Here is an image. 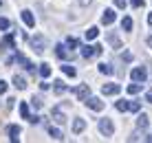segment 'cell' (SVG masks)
<instances>
[{
    "mask_svg": "<svg viewBox=\"0 0 152 143\" xmlns=\"http://www.w3.org/2000/svg\"><path fill=\"white\" fill-rule=\"evenodd\" d=\"M20 15H22V20H24V24H27V26H35V18H33V13H31L29 9H24Z\"/></svg>",
    "mask_w": 152,
    "mask_h": 143,
    "instance_id": "13",
    "label": "cell"
},
{
    "mask_svg": "<svg viewBox=\"0 0 152 143\" xmlns=\"http://www.w3.org/2000/svg\"><path fill=\"white\" fill-rule=\"evenodd\" d=\"M86 106H88L91 110H104V101H102L99 97H88V99H86Z\"/></svg>",
    "mask_w": 152,
    "mask_h": 143,
    "instance_id": "7",
    "label": "cell"
},
{
    "mask_svg": "<svg viewBox=\"0 0 152 143\" xmlns=\"http://www.w3.org/2000/svg\"><path fill=\"white\" fill-rule=\"evenodd\" d=\"M93 55H102V46L95 44V46H91V44H86V46H82V57H93Z\"/></svg>",
    "mask_w": 152,
    "mask_h": 143,
    "instance_id": "3",
    "label": "cell"
},
{
    "mask_svg": "<svg viewBox=\"0 0 152 143\" xmlns=\"http://www.w3.org/2000/svg\"><path fill=\"white\" fill-rule=\"evenodd\" d=\"M53 119H55V123H60V125H64V123H66V115L62 112L60 106H57V108H53Z\"/></svg>",
    "mask_w": 152,
    "mask_h": 143,
    "instance_id": "11",
    "label": "cell"
},
{
    "mask_svg": "<svg viewBox=\"0 0 152 143\" xmlns=\"http://www.w3.org/2000/svg\"><path fill=\"white\" fill-rule=\"evenodd\" d=\"M2 93H7V82H2V79H0V95Z\"/></svg>",
    "mask_w": 152,
    "mask_h": 143,
    "instance_id": "34",
    "label": "cell"
},
{
    "mask_svg": "<svg viewBox=\"0 0 152 143\" xmlns=\"http://www.w3.org/2000/svg\"><path fill=\"white\" fill-rule=\"evenodd\" d=\"M130 110H132V112H139V110H141V104H139V101H130Z\"/></svg>",
    "mask_w": 152,
    "mask_h": 143,
    "instance_id": "31",
    "label": "cell"
},
{
    "mask_svg": "<svg viewBox=\"0 0 152 143\" xmlns=\"http://www.w3.org/2000/svg\"><path fill=\"white\" fill-rule=\"evenodd\" d=\"M29 121H31V123H40V117H38V115H33V117H29Z\"/></svg>",
    "mask_w": 152,
    "mask_h": 143,
    "instance_id": "38",
    "label": "cell"
},
{
    "mask_svg": "<svg viewBox=\"0 0 152 143\" xmlns=\"http://www.w3.org/2000/svg\"><path fill=\"white\" fill-rule=\"evenodd\" d=\"M121 29H124V31H130V29H132V18H128V15H126V18L121 20Z\"/></svg>",
    "mask_w": 152,
    "mask_h": 143,
    "instance_id": "26",
    "label": "cell"
},
{
    "mask_svg": "<svg viewBox=\"0 0 152 143\" xmlns=\"http://www.w3.org/2000/svg\"><path fill=\"white\" fill-rule=\"evenodd\" d=\"M53 88H55L57 95H64V93H66V84L62 82V79H55V82H53Z\"/></svg>",
    "mask_w": 152,
    "mask_h": 143,
    "instance_id": "18",
    "label": "cell"
},
{
    "mask_svg": "<svg viewBox=\"0 0 152 143\" xmlns=\"http://www.w3.org/2000/svg\"><path fill=\"white\" fill-rule=\"evenodd\" d=\"M49 134L53 136L55 141H62V139H64V134H62V132L57 130V128H53V125H51V128H49Z\"/></svg>",
    "mask_w": 152,
    "mask_h": 143,
    "instance_id": "21",
    "label": "cell"
},
{
    "mask_svg": "<svg viewBox=\"0 0 152 143\" xmlns=\"http://www.w3.org/2000/svg\"><path fill=\"white\" fill-rule=\"evenodd\" d=\"M84 128H86V119H75L73 121V132H75V134H80Z\"/></svg>",
    "mask_w": 152,
    "mask_h": 143,
    "instance_id": "15",
    "label": "cell"
},
{
    "mask_svg": "<svg viewBox=\"0 0 152 143\" xmlns=\"http://www.w3.org/2000/svg\"><path fill=\"white\" fill-rule=\"evenodd\" d=\"M119 90H121L119 84H104V86H102V93L104 95H117Z\"/></svg>",
    "mask_w": 152,
    "mask_h": 143,
    "instance_id": "9",
    "label": "cell"
},
{
    "mask_svg": "<svg viewBox=\"0 0 152 143\" xmlns=\"http://www.w3.org/2000/svg\"><path fill=\"white\" fill-rule=\"evenodd\" d=\"M97 35H99V29H97V26H91V29L86 31V40H95Z\"/></svg>",
    "mask_w": 152,
    "mask_h": 143,
    "instance_id": "23",
    "label": "cell"
},
{
    "mask_svg": "<svg viewBox=\"0 0 152 143\" xmlns=\"http://www.w3.org/2000/svg\"><path fill=\"white\" fill-rule=\"evenodd\" d=\"M0 29H2V31L9 29V20H7V18H0Z\"/></svg>",
    "mask_w": 152,
    "mask_h": 143,
    "instance_id": "32",
    "label": "cell"
},
{
    "mask_svg": "<svg viewBox=\"0 0 152 143\" xmlns=\"http://www.w3.org/2000/svg\"><path fill=\"white\" fill-rule=\"evenodd\" d=\"M148 123H150L148 115H139V117H137V128L139 130H145V128H148Z\"/></svg>",
    "mask_w": 152,
    "mask_h": 143,
    "instance_id": "17",
    "label": "cell"
},
{
    "mask_svg": "<svg viewBox=\"0 0 152 143\" xmlns=\"http://www.w3.org/2000/svg\"><path fill=\"white\" fill-rule=\"evenodd\" d=\"M115 4H117L119 9H126V0H115Z\"/></svg>",
    "mask_w": 152,
    "mask_h": 143,
    "instance_id": "36",
    "label": "cell"
},
{
    "mask_svg": "<svg viewBox=\"0 0 152 143\" xmlns=\"http://www.w3.org/2000/svg\"><path fill=\"white\" fill-rule=\"evenodd\" d=\"M108 42L113 44V49H121V40L117 38V33H115V31H108Z\"/></svg>",
    "mask_w": 152,
    "mask_h": 143,
    "instance_id": "14",
    "label": "cell"
},
{
    "mask_svg": "<svg viewBox=\"0 0 152 143\" xmlns=\"http://www.w3.org/2000/svg\"><path fill=\"white\" fill-rule=\"evenodd\" d=\"M40 75L42 77H49L51 75V66L49 64H40Z\"/></svg>",
    "mask_w": 152,
    "mask_h": 143,
    "instance_id": "28",
    "label": "cell"
},
{
    "mask_svg": "<svg viewBox=\"0 0 152 143\" xmlns=\"http://www.w3.org/2000/svg\"><path fill=\"white\" fill-rule=\"evenodd\" d=\"M99 73H104V75H113L115 68H113L110 64H99Z\"/></svg>",
    "mask_w": 152,
    "mask_h": 143,
    "instance_id": "24",
    "label": "cell"
},
{
    "mask_svg": "<svg viewBox=\"0 0 152 143\" xmlns=\"http://www.w3.org/2000/svg\"><path fill=\"white\" fill-rule=\"evenodd\" d=\"M0 4H2V0H0Z\"/></svg>",
    "mask_w": 152,
    "mask_h": 143,
    "instance_id": "44",
    "label": "cell"
},
{
    "mask_svg": "<svg viewBox=\"0 0 152 143\" xmlns=\"http://www.w3.org/2000/svg\"><path fill=\"white\" fill-rule=\"evenodd\" d=\"M13 86L18 88V90H24V88H27V82H24V77H22V75H13Z\"/></svg>",
    "mask_w": 152,
    "mask_h": 143,
    "instance_id": "16",
    "label": "cell"
},
{
    "mask_svg": "<svg viewBox=\"0 0 152 143\" xmlns=\"http://www.w3.org/2000/svg\"><path fill=\"white\" fill-rule=\"evenodd\" d=\"M99 132H102L104 136H113V132H115L113 121L110 119H99Z\"/></svg>",
    "mask_w": 152,
    "mask_h": 143,
    "instance_id": "2",
    "label": "cell"
},
{
    "mask_svg": "<svg viewBox=\"0 0 152 143\" xmlns=\"http://www.w3.org/2000/svg\"><path fill=\"white\" fill-rule=\"evenodd\" d=\"M148 24H150V26H152V13H150V15H148Z\"/></svg>",
    "mask_w": 152,
    "mask_h": 143,
    "instance_id": "42",
    "label": "cell"
},
{
    "mask_svg": "<svg viewBox=\"0 0 152 143\" xmlns=\"http://www.w3.org/2000/svg\"><path fill=\"white\" fill-rule=\"evenodd\" d=\"M80 4H82V7H88V4H91V0H80Z\"/></svg>",
    "mask_w": 152,
    "mask_h": 143,
    "instance_id": "39",
    "label": "cell"
},
{
    "mask_svg": "<svg viewBox=\"0 0 152 143\" xmlns=\"http://www.w3.org/2000/svg\"><path fill=\"white\" fill-rule=\"evenodd\" d=\"M148 46H150V49H152V35H150V38H148Z\"/></svg>",
    "mask_w": 152,
    "mask_h": 143,
    "instance_id": "43",
    "label": "cell"
},
{
    "mask_svg": "<svg viewBox=\"0 0 152 143\" xmlns=\"http://www.w3.org/2000/svg\"><path fill=\"white\" fill-rule=\"evenodd\" d=\"M20 132H22V130H20V125H9V128H7V134H9V139H11L13 143L20 139Z\"/></svg>",
    "mask_w": 152,
    "mask_h": 143,
    "instance_id": "12",
    "label": "cell"
},
{
    "mask_svg": "<svg viewBox=\"0 0 152 143\" xmlns=\"http://www.w3.org/2000/svg\"><path fill=\"white\" fill-rule=\"evenodd\" d=\"M31 46H33V51L38 53V55H42V53L46 51V46H49V42H46V38L44 35H33V38H31Z\"/></svg>",
    "mask_w": 152,
    "mask_h": 143,
    "instance_id": "1",
    "label": "cell"
},
{
    "mask_svg": "<svg viewBox=\"0 0 152 143\" xmlns=\"http://www.w3.org/2000/svg\"><path fill=\"white\" fill-rule=\"evenodd\" d=\"M15 62H18V64H22L29 73H35V64H33V62H29L24 55H20V53H18V55H15Z\"/></svg>",
    "mask_w": 152,
    "mask_h": 143,
    "instance_id": "6",
    "label": "cell"
},
{
    "mask_svg": "<svg viewBox=\"0 0 152 143\" xmlns=\"http://www.w3.org/2000/svg\"><path fill=\"white\" fill-rule=\"evenodd\" d=\"M66 46L73 51V49H77V40L75 38H66Z\"/></svg>",
    "mask_w": 152,
    "mask_h": 143,
    "instance_id": "29",
    "label": "cell"
},
{
    "mask_svg": "<svg viewBox=\"0 0 152 143\" xmlns=\"http://www.w3.org/2000/svg\"><path fill=\"white\" fill-rule=\"evenodd\" d=\"M0 49H15V38H13L11 33L4 35V38L0 40Z\"/></svg>",
    "mask_w": 152,
    "mask_h": 143,
    "instance_id": "8",
    "label": "cell"
},
{
    "mask_svg": "<svg viewBox=\"0 0 152 143\" xmlns=\"http://www.w3.org/2000/svg\"><path fill=\"white\" fill-rule=\"evenodd\" d=\"M55 55L60 57V60H66V57H69V53H66V46H64V44H57V46H55Z\"/></svg>",
    "mask_w": 152,
    "mask_h": 143,
    "instance_id": "19",
    "label": "cell"
},
{
    "mask_svg": "<svg viewBox=\"0 0 152 143\" xmlns=\"http://www.w3.org/2000/svg\"><path fill=\"white\" fill-rule=\"evenodd\" d=\"M141 88H143V84H141V82H134V84H130V86H128V93H130V95H137V93H141Z\"/></svg>",
    "mask_w": 152,
    "mask_h": 143,
    "instance_id": "20",
    "label": "cell"
},
{
    "mask_svg": "<svg viewBox=\"0 0 152 143\" xmlns=\"http://www.w3.org/2000/svg\"><path fill=\"white\" fill-rule=\"evenodd\" d=\"M143 4H145V0H132V7H134V9L143 7Z\"/></svg>",
    "mask_w": 152,
    "mask_h": 143,
    "instance_id": "33",
    "label": "cell"
},
{
    "mask_svg": "<svg viewBox=\"0 0 152 143\" xmlns=\"http://www.w3.org/2000/svg\"><path fill=\"white\" fill-rule=\"evenodd\" d=\"M73 93H75V97H77V99L86 101V99L91 97V86H88V84H82V86H77V88H75Z\"/></svg>",
    "mask_w": 152,
    "mask_h": 143,
    "instance_id": "4",
    "label": "cell"
},
{
    "mask_svg": "<svg viewBox=\"0 0 152 143\" xmlns=\"http://www.w3.org/2000/svg\"><path fill=\"white\" fill-rule=\"evenodd\" d=\"M20 115H22V119H29L31 117V115H29V106L24 104V101L20 104Z\"/></svg>",
    "mask_w": 152,
    "mask_h": 143,
    "instance_id": "27",
    "label": "cell"
},
{
    "mask_svg": "<svg viewBox=\"0 0 152 143\" xmlns=\"http://www.w3.org/2000/svg\"><path fill=\"white\" fill-rule=\"evenodd\" d=\"M145 101H148V104H152V93H148V95H145Z\"/></svg>",
    "mask_w": 152,
    "mask_h": 143,
    "instance_id": "40",
    "label": "cell"
},
{
    "mask_svg": "<svg viewBox=\"0 0 152 143\" xmlns=\"http://www.w3.org/2000/svg\"><path fill=\"white\" fill-rule=\"evenodd\" d=\"M139 139H141V136L137 134V132H134V134H130V136H128V141H139Z\"/></svg>",
    "mask_w": 152,
    "mask_h": 143,
    "instance_id": "37",
    "label": "cell"
},
{
    "mask_svg": "<svg viewBox=\"0 0 152 143\" xmlns=\"http://www.w3.org/2000/svg\"><path fill=\"white\" fill-rule=\"evenodd\" d=\"M31 106H33V108H42V99L40 97H33V99H31Z\"/></svg>",
    "mask_w": 152,
    "mask_h": 143,
    "instance_id": "30",
    "label": "cell"
},
{
    "mask_svg": "<svg viewBox=\"0 0 152 143\" xmlns=\"http://www.w3.org/2000/svg\"><path fill=\"white\" fill-rule=\"evenodd\" d=\"M115 108H117L119 112H126V110H130V101H124V99H121V101L115 104Z\"/></svg>",
    "mask_w": 152,
    "mask_h": 143,
    "instance_id": "22",
    "label": "cell"
},
{
    "mask_svg": "<svg viewBox=\"0 0 152 143\" xmlns=\"http://www.w3.org/2000/svg\"><path fill=\"white\" fill-rule=\"evenodd\" d=\"M62 71H64V75H69V77H75V75H77V71H75L71 64H64V66H62Z\"/></svg>",
    "mask_w": 152,
    "mask_h": 143,
    "instance_id": "25",
    "label": "cell"
},
{
    "mask_svg": "<svg viewBox=\"0 0 152 143\" xmlns=\"http://www.w3.org/2000/svg\"><path fill=\"white\" fill-rule=\"evenodd\" d=\"M130 77H132V82H141V84H143L148 75H145V68H143V66H137V68H132Z\"/></svg>",
    "mask_w": 152,
    "mask_h": 143,
    "instance_id": "5",
    "label": "cell"
},
{
    "mask_svg": "<svg viewBox=\"0 0 152 143\" xmlns=\"http://www.w3.org/2000/svg\"><path fill=\"white\" fill-rule=\"evenodd\" d=\"M145 141H148V143H152V134H148V136H145Z\"/></svg>",
    "mask_w": 152,
    "mask_h": 143,
    "instance_id": "41",
    "label": "cell"
},
{
    "mask_svg": "<svg viewBox=\"0 0 152 143\" xmlns=\"http://www.w3.org/2000/svg\"><path fill=\"white\" fill-rule=\"evenodd\" d=\"M121 60H124V62H130V60H132V53H124Z\"/></svg>",
    "mask_w": 152,
    "mask_h": 143,
    "instance_id": "35",
    "label": "cell"
},
{
    "mask_svg": "<svg viewBox=\"0 0 152 143\" xmlns=\"http://www.w3.org/2000/svg\"><path fill=\"white\" fill-rule=\"evenodd\" d=\"M115 18H117V15H115V11H113V9H106V11H104L102 13V24H113L115 22Z\"/></svg>",
    "mask_w": 152,
    "mask_h": 143,
    "instance_id": "10",
    "label": "cell"
}]
</instances>
